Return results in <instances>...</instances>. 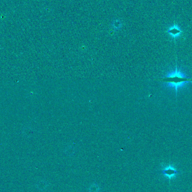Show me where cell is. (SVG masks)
Wrapping results in <instances>:
<instances>
[{
    "label": "cell",
    "mask_w": 192,
    "mask_h": 192,
    "mask_svg": "<svg viewBox=\"0 0 192 192\" xmlns=\"http://www.w3.org/2000/svg\"><path fill=\"white\" fill-rule=\"evenodd\" d=\"M162 81L167 83L169 86L174 88L177 94L178 89L185 86L187 83L192 82V79L185 76L183 73L177 69V65H176L174 71H172L164 77Z\"/></svg>",
    "instance_id": "6da1fadb"
},
{
    "label": "cell",
    "mask_w": 192,
    "mask_h": 192,
    "mask_svg": "<svg viewBox=\"0 0 192 192\" xmlns=\"http://www.w3.org/2000/svg\"><path fill=\"white\" fill-rule=\"evenodd\" d=\"M157 174L163 175L166 177H167L169 181H170L172 178L175 177L176 175L181 174L180 170H177L172 165L163 166V168L159 171L155 172Z\"/></svg>",
    "instance_id": "7a4b0ae2"
},
{
    "label": "cell",
    "mask_w": 192,
    "mask_h": 192,
    "mask_svg": "<svg viewBox=\"0 0 192 192\" xmlns=\"http://www.w3.org/2000/svg\"><path fill=\"white\" fill-rule=\"evenodd\" d=\"M167 33L172 38L175 39L179 37L183 34V31L177 24H174L168 28Z\"/></svg>",
    "instance_id": "3957f363"
},
{
    "label": "cell",
    "mask_w": 192,
    "mask_h": 192,
    "mask_svg": "<svg viewBox=\"0 0 192 192\" xmlns=\"http://www.w3.org/2000/svg\"><path fill=\"white\" fill-rule=\"evenodd\" d=\"M101 188L100 185L96 183L91 184L88 188L89 192H100Z\"/></svg>",
    "instance_id": "277c9868"
},
{
    "label": "cell",
    "mask_w": 192,
    "mask_h": 192,
    "mask_svg": "<svg viewBox=\"0 0 192 192\" xmlns=\"http://www.w3.org/2000/svg\"><path fill=\"white\" fill-rule=\"evenodd\" d=\"M48 185H49V183L47 181H44V180H42V181H40L37 184L36 186L39 190H44L47 188Z\"/></svg>",
    "instance_id": "5b68a950"
}]
</instances>
